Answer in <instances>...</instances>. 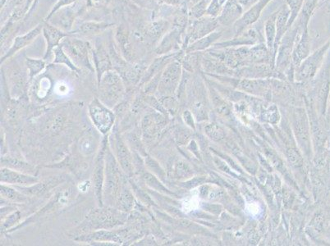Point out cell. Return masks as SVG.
Instances as JSON below:
<instances>
[{"instance_id": "cell-1", "label": "cell", "mask_w": 330, "mask_h": 246, "mask_svg": "<svg viewBox=\"0 0 330 246\" xmlns=\"http://www.w3.org/2000/svg\"><path fill=\"white\" fill-rule=\"evenodd\" d=\"M330 47V41H328L324 46H322L320 49L313 53L311 55L308 56L303 62L302 66L300 70V77L301 78H307L311 77L315 73L318 66L321 64L323 60V56L326 52L328 51Z\"/></svg>"}, {"instance_id": "cell-2", "label": "cell", "mask_w": 330, "mask_h": 246, "mask_svg": "<svg viewBox=\"0 0 330 246\" xmlns=\"http://www.w3.org/2000/svg\"><path fill=\"white\" fill-rule=\"evenodd\" d=\"M242 15V8L237 0H228L223 11L218 18V22L222 25L230 26L235 24Z\"/></svg>"}, {"instance_id": "cell-3", "label": "cell", "mask_w": 330, "mask_h": 246, "mask_svg": "<svg viewBox=\"0 0 330 246\" xmlns=\"http://www.w3.org/2000/svg\"><path fill=\"white\" fill-rule=\"evenodd\" d=\"M290 10L287 5H284L279 11L277 13L276 19V37L274 42V56L278 53V48L280 46L281 41L287 32V23L289 20Z\"/></svg>"}, {"instance_id": "cell-4", "label": "cell", "mask_w": 330, "mask_h": 246, "mask_svg": "<svg viewBox=\"0 0 330 246\" xmlns=\"http://www.w3.org/2000/svg\"><path fill=\"white\" fill-rule=\"evenodd\" d=\"M257 39H259V34L255 30H249L246 34L238 36V37L233 39L232 41L221 42V43L215 44L214 46L217 47H232V46H251L257 43Z\"/></svg>"}, {"instance_id": "cell-5", "label": "cell", "mask_w": 330, "mask_h": 246, "mask_svg": "<svg viewBox=\"0 0 330 246\" xmlns=\"http://www.w3.org/2000/svg\"><path fill=\"white\" fill-rule=\"evenodd\" d=\"M219 25L218 19L215 18H206V19H199L197 22V26L195 28L196 32V39H201L206 37L207 35L211 34Z\"/></svg>"}, {"instance_id": "cell-6", "label": "cell", "mask_w": 330, "mask_h": 246, "mask_svg": "<svg viewBox=\"0 0 330 246\" xmlns=\"http://www.w3.org/2000/svg\"><path fill=\"white\" fill-rule=\"evenodd\" d=\"M276 19L277 13L273 14L265 24V41L266 47L269 52L274 53V42L276 37Z\"/></svg>"}, {"instance_id": "cell-7", "label": "cell", "mask_w": 330, "mask_h": 246, "mask_svg": "<svg viewBox=\"0 0 330 246\" xmlns=\"http://www.w3.org/2000/svg\"><path fill=\"white\" fill-rule=\"evenodd\" d=\"M304 0H287V7L289 8L290 17L287 23V31L292 28L296 19L298 18Z\"/></svg>"}, {"instance_id": "cell-8", "label": "cell", "mask_w": 330, "mask_h": 246, "mask_svg": "<svg viewBox=\"0 0 330 246\" xmlns=\"http://www.w3.org/2000/svg\"><path fill=\"white\" fill-rule=\"evenodd\" d=\"M222 32H212L211 34L207 35L206 37L199 39V41H197L193 45V49L197 50H206L207 48L215 45V41H218L221 37Z\"/></svg>"}, {"instance_id": "cell-9", "label": "cell", "mask_w": 330, "mask_h": 246, "mask_svg": "<svg viewBox=\"0 0 330 246\" xmlns=\"http://www.w3.org/2000/svg\"><path fill=\"white\" fill-rule=\"evenodd\" d=\"M54 91L58 96L66 97V96L70 95L71 92H72V86L67 81L62 80V81H59V82L55 83Z\"/></svg>"}, {"instance_id": "cell-10", "label": "cell", "mask_w": 330, "mask_h": 246, "mask_svg": "<svg viewBox=\"0 0 330 246\" xmlns=\"http://www.w3.org/2000/svg\"><path fill=\"white\" fill-rule=\"evenodd\" d=\"M220 5L219 0H212L211 5L209 6L207 10V14L211 15V17H216L218 14H220Z\"/></svg>"}, {"instance_id": "cell-11", "label": "cell", "mask_w": 330, "mask_h": 246, "mask_svg": "<svg viewBox=\"0 0 330 246\" xmlns=\"http://www.w3.org/2000/svg\"><path fill=\"white\" fill-rule=\"evenodd\" d=\"M50 87V82L47 78H43L41 82V87L39 91V97H45Z\"/></svg>"}, {"instance_id": "cell-12", "label": "cell", "mask_w": 330, "mask_h": 246, "mask_svg": "<svg viewBox=\"0 0 330 246\" xmlns=\"http://www.w3.org/2000/svg\"><path fill=\"white\" fill-rule=\"evenodd\" d=\"M237 1L241 5H245V6H251V7L258 2V0H237Z\"/></svg>"}, {"instance_id": "cell-13", "label": "cell", "mask_w": 330, "mask_h": 246, "mask_svg": "<svg viewBox=\"0 0 330 246\" xmlns=\"http://www.w3.org/2000/svg\"><path fill=\"white\" fill-rule=\"evenodd\" d=\"M323 1H325V0H323Z\"/></svg>"}]
</instances>
